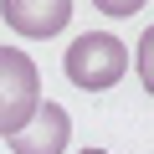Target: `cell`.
Segmentation results:
<instances>
[{"label": "cell", "instance_id": "6da1fadb", "mask_svg": "<svg viewBox=\"0 0 154 154\" xmlns=\"http://www.w3.org/2000/svg\"><path fill=\"white\" fill-rule=\"evenodd\" d=\"M67 77L82 93H103V88H113L118 77L128 72V46L118 41V36H108V31H82L72 46H67Z\"/></svg>", "mask_w": 154, "mask_h": 154}, {"label": "cell", "instance_id": "7a4b0ae2", "mask_svg": "<svg viewBox=\"0 0 154 154\" xmlns=\"http://www.w3.org/2000/svg\"><path fill=\"white\" fill-rule=\"evenodd\" d=\"M41 108V77L21 46H0V139H11Z\"/></svg>", "mask_w": 154, "mask_h": 154}, {"label": "cell", "instance_id": "3957f363", "mask_svg": "<svg viewBox=\"0 0 154 154\" xmlns=\"http://www.w3.org/2000/svg\"><path fill=\"white\" fill-rule=\"evenodd\" d=\"M0 16H5L11 31L41 41V36H57L72 21V0H0Z\"/></svg>", "mask_w": 154, "mask_h": 154}, {"label": "cell", "instance_id": "277c9868", "mask_svg": "<svg viewBox=\"0 0 154 154\" xmlns=\"http://www.w3.org/2000/svg\"><path fill=\"white\" fill-rule=\"evenodd\" d=\"M67 139H72L67 108H62V103H41V108L31 113V123H26L21 134H11V149H16V154H62Z\"/></svg>", "mask_w": 154, "mask_h": 154}, {"label": "cell", "instance_id": "5b68a950", "mask_svg": "<svg viewBox=\"0 0 154 154\" xmlns=\"http://www.w3.org/2000/svg\"><path fill=\"white\" fill-rule=\"evenodd\" d=\"M134 67H139V77H144V88L154 93V26L139 36V51H134Z\"/></svg>", "mask_w": 154, "mask_h": 154}, {"label": "cell", "instance_id": "8992f818", "mask_svg": "<svg viewBox=\"0 0 154 154\" xmlns=\"http://www.w3.org/2000/svg\"><path fill=\"white\" fill-rule=\"evenodd\" d=\"M93 5H98L103 16H134V11L144 5V0H93Z\"/></svg>", "mask_w": 154, "mask_h": 154}, {"label": "cell", "instance_id": "52a82bcc", "mask_svg": "<svg viewBox=\"0 0 154 154\" xmlns=\"http://www.w3.org/2000/svg\"><path fill=\"white\" fill-rule=\"evenodd\" d=\"M82 154H108V149H82Z\"/></svg>", "mask_w": 154, "mask_h": 154}]
</instances>
